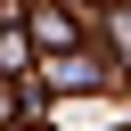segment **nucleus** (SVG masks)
<instances>
[{
  "label": "nucleus",
  "mask_w": 131,
  "mask_h": 131,
  "mask_svg": "<svg viewBox=\"0 0 131 131\" xmlns=\"http://www.w3.org/2000/svg\"><path fill=\"white\" fill-rule=\"evenodd\" d=\"M49 82H57V90H90V82H98V66H90V57H57V66H49Z\"/></svg>",
  "instance_id": "1"
},
{
  "label": "nucleus",
  "mask_w": 131,
  "mask_h": 131,
  "mask_svg": "<svg viewBox=\"0 0 131 131\" xmlns=\"http://www.w3.org/2000/svg\"><path fill=\"white\" fill-rule=\"evenodd\" d=\"M33 33H41V41H74V16H66V8H41Z\"/></svg>",
  "instance_id": "2"
},
{
  "label": "nucleus",
  "mask_w": 131,
  "mask_h": 131,
  "mask_svg": "<svg viewBox=\"0 0 131 131\" xmlns=\"http://www.w3.org/2000/svg\"><path fill=\"white\" fill-rule=\"evenodd\" d=\"M0 74H25V41L16 33H0Z\"/></svg>",
  "instance_id": "3"
}]
</instances>
